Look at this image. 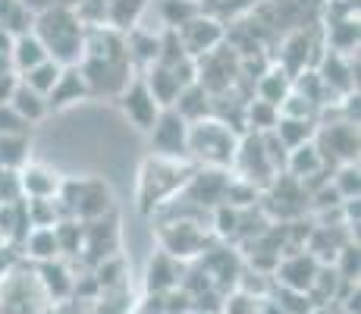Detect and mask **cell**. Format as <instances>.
<instances>
[{
  "mask_svg": "<svg viewBox=\"0 0 361 314\" xmlns=\"http://www.w3.org/2000/svg\"><path fill=\"white\" fill-rule=\"evenodd\" d=\"M32 32L38 35V41L44 44L47 57L57 60L60 66H75L85 54V29H82V19L75 10L69 6H47L44 13L32 19Z\"/></svg>",
  "mask_w": 361,
  "mask_h": 314,
  "instance_id": "6da1fadb",
  "label": "cell"
},
{
  "mask_svg": "<svg viewBox=\"0 0 361 314\" xmlns=\"http://www.w3.org/2000/svg\"><path fill=\"white\" fill-rule=\"evenodd\" d=\"M192 170H195V167H192L189 160L151 155L142 164V170H138V192H135L138 211L151 214V211H157V207H164L166 201H173L183 192V186L189 183Z\"/></svg>",
  "mask_w": 361,
  "mask_h": 314,
  "instance_id": "7a4b0ae2",
  "label": "cell"
},
{
  "mask_svg": "<svg viewBox=\"0 0 361 314\" xmlns=\"http://www.w3.org/2000/svg\"><path fill=\"white\" fill-rule=\"evenodd\" d=\"M235 148H239V132L220 116L207 114L189 123V160H198L201 167H214V170H226L233 167Z\"/></svg>",
  "mask_w": 361,
  "mask_h": 314,
  "instance_id": "3957f363",
  "label": "cell"
},
{
  "mask_svg": "<svg viewBox=\"0 0 361 314\" xmlns=\"http://www.w3.org/2000/svg\"><path fill=\"white\" fill-rule=\"evenodd\" d=\"M233 167H235V173H239V179L252 183L255 188H258V186H270L276 176H280L276 164L267 155V145H264L261 132L239 135V148H235Z\"/></svg>",
  "mask_w": 361,
  "mask_h": 314,
  "instance_id": "277c9868",
  "label": "cell"
},
{
  "mask_svg": "<svg viewBox=\"0 0 361 314\" xmlns=\"http://www.w3.org/2000/svg\"><path fill=\"white\" fill-rule=\"evenodd\" d=\"M314 145L321 151L324 164H355L358 160V123L336 120V123H317L314 129Z\"/></svg>",
  "mask_w": 361,
  "mask_h": 314,
  "instance_id": "5b68a950",
  "label": "cell"
},
{
  "mask_svg": "<svg viewBox=\"0 0 361 314\" xmlns=\"http://www.w3.org/2000/svg\"><path fill=\"white\" fill-rule=\"evenodd\" d=\"M148 142L157 157L189 160V120H183L173 107H164L148 129Z\"/></svg>",
  "mask_w": 361,
  "mask_h": 314,
  "instance_id": "8992f818",
  "label": "cell"
},
{
  "mask_svg": "<svg viewBox=\"0 0 361 314\" xmlns=\"http://www.w3.org/2000/svg\"><path fill=\"white\" fill-rule=\"evenodd\" d=\"M157 239H161V251H166L176 261H189V258H198L207 251V236L204 227L195 220H170L157 227Z\"/></svg>",
  "mask_w": 361,
  "mask_h": 314,
  "instance_id": "52a82bcc",
  "label": "cell"
},
{
  "mask_svg": "<svg viewBox=\"0 0 361 314\" xmlns=\"http://www.w3.org/2000/svg\"><path fill=\"white\" fill-rule=\"evenodd\" d=\"M116 97H120V107H123V114H126V120L142 132H148L151 126H154L157 114L164 110V104L157 101L154 92L148 88V82H145V76H132L126 82V88Z\"/></svg>",
  "mask_w": 361,
  "mask_h": 314,
  "instance_id": "ba28073f",
  "label": "cell"
},
{
  "mask_svg": "<svg viewBox=\"0 0 361 314\" xmlns=\"http://www.w3.org/2000/svg\"><path fill=\"white\" fill-rule=\"evenodd\" d=\"M176 38L179 44H183V51L189 54L192 60L204 57V54H211L214 47L224 44V23L214 16H207V13H198L195 19H189L185 25H179L176 29Z\"/></svg>",
  "mask_w": 361,
  "mask_h": 314,
  "instance_id": "9c48e42d",
  "label": "cell"
},
{
  "mask_svg": "<svg viewBox=\"0 0 361 314\" xmlns=\"http://www.w3.org/2000/svg\"><path fill=\"white\" fill-rule=\"evenodd\" d=\"M317 270H321V261H317L311 251H295V255L283 258V264H276V280H280V286H286V289H295V292L308 296Z\"/></svg>",
  "mask_w": 361,
  "mask_h": 314,
  "instance_id": "30bf717a",
  "label": "cell"
},
{
  "mask_svg": "<svg viewBox=\"0 0 361 314\" xmlns=\"http://www.w3.org/2000/svg\"><path fill=\"white\" fill-rule=\"evenodd\" d=\"M88 95V85H85V76H82L79 63L75 66H63V73H60V79L54 82V88L47 92V110H66L73 107V104L85 101Z\"/></svg>",
  "mask_w": 361,
  "mask_h": 314,
  "instance_id": "8fae6325",
  "label": "cell"
},
{
  "mask_svg": "<svg viewBox=\"0 0 361 314\" xmlns=\"http://www.w3.org/2000/svg\"><path fill=\"white\" fill-rule=\"evenodd\" d=\"M32 274H6V280L0 283V314H38L41 308H35V305H25V298H29V286L38 280H29ZM35 302H44V298H35Z\"/></svg>",
  "mask_w": 361,
  "mask_h": 314,
  "instance_id": "7c38bea8",
  "label": "cell"
},
{
  "mask_svg": "<svg viewBox=\"0 0 361 314\" xmlns=\"http://www.w3.org/2000/svg\"><path fill=\"white\" fill-rule=\"evenodd\" d=\"M283 170H286L289 176H295L298 183H308L311 176H321V173H327L330 167L324 164L321 151H317L314 138H311V142H302V145H295V148L286 151V164H283Z\"/></svg>",
  "mask_w": 361,
  "mask_h": 314,
  "instance_id": "4fadbf2b",
  "label": "cell"
},
{
  "mask_svg": "<svg viewBox=\"0 0 361 314\" xmlns=\"http://www.w3.org/2000/svg\"><path fill=\"white\" fill-rule=\"evenodd\" d=\"M16 183L25 198H54L60 192V186H63V179L41 164H25L16 173Z\"/></svg>",
  "mask_w": 361,
  "mask_h": 314,
  "instance_id": "5bb4252c",
  "label": "cell"
},
{
  "mask_svg": "<svg viewBox=\"0 0 361 314\" xmlns=\"http://www.w3.org/2000/svg\"><path fill=\"white\" fill-rule=\"evenodd\" d=\"M183 280V267L176 258H170L166 251H157L148 261V292L151 296H166L173 292Z\"/></svg>",
  "mask_w": 361,
  "mask_h": 314,
  "instance_id": "9a60e30c",
  "label": "cell"
},
{
  "mask_svg": "<svg viewBox=\"0 0 361 314\" xmlns=\"http://www.w3.org/2000/svg\"><path fill=\"white\" fill-rule=\"evenodd\" d=\"M35 277H38L41 289H44L47 298H54V302H66L69 296L75 292V280L69 277V270L63 267L60 261H44L35 267Z\"/></svg>",
  "mask_w": 361,
  "mask_h": 314,
  "instance_id": "2e32d148",
  "label": "cell"
},
{
  "mask_svg": "<svg viewBox=\"0 0 361 314\" xmlns=\"http://www.w3.org/2000/svg\"><path fill=\"white\" fill-rule=\"evenodd\" d=\"M289 92H293V76H289L280 63H270L258 79H255V95H258L261 101L274 104V107H280V101Z\"/></svg>",
  "mask_w": 361,
  "mask_h": 314,
  "instance_id": "e0dca14e",
  "label": "cell"
},
{
  "mask_svg": "<svg viewBox=\"0 0 361 314\" xmlns=\"http://www.w3.org/2000/svg\"><path fill=\"white\" fill-rule=\"evenodd\" d=\"M10 104L13 110H16L19 116H23L29 126H35V123H41L44 120L51 110H47V97L44 95H38L35 88H29V85H23V82L16 79V88H13V95H10Z\"/></svg>",
  "mask_w": 361,
  "mask_h": 314,
  "instance_id": "ac0fdd59",
  "label": "cell"
},
{
  "mask_svg": "<svg viewBox=\"0 0 361 314\" xmlns=\"http://www.w3.org/2000/svg\"><path fill=\"white\" fill-rule=\"evenodd\" d=\"M41 60H47V51H44V44L38 41V35H35V32H23V35H16V38H13L10 63H13V69H16V73H25V69L38 66Z\"/></svg>",
  "mask_w": 361,
  "mask_h": 314,
  "instance_id": "d6986e66",
  "label": "cell"
},
{
  "mask_svg": "<svg viewBox=\"0 0 361 314\" xmlns=\"http://www.w3.org/2000/svg\"><path fill=\"white\" fill-rule=\"evenodd\" d=\"M23 246H25V255H29L35 264L57 261L60 258V246H57V233H54V227H32L29 236L23 239Z\"/></svg>",
  "mask_w": 361,
  "mask_h": 314,
  "instance_id": "ffe728a7",
  "label": "cell"
},
{
  "mask_svg": "<svg viewBox=\"0 0 361 314\" xmlns=\"http://www.w3.org/2000/svg\"><path fill=\"white\" fill-rule=\"evenodd\" d=\"M207 101H211V95H207L204 88L198 85V82H189V85H185L183 92L176 95V101H173L170 107L176 110L183 120L192 123V120H201V116L211 114V104H207Z\"/></svg>",
  "mask_w": 361,
  "mask_h": 314,
  "instance_id": "44dd1931",
  "label": "cell"
},
{
  "mask_svg": "<svg viewBox=\"0 0 361 314\" xmlns=\"http://www.w3.org/2000/svg\"><path fill=\"white\" fill-rule=\"evenodd\" d=\"M32 142L29 135H0V170L4 173H19L29 164Z\"/></svg>",
  "mask_w": 361,
  "mask_h": 314,
  "instance_id": "7402d4cb",
  "label": "cell"
},
{
  "mask_svg": "<svg viewBox=\"0 0 361 314\" xmlns=\"http://www.w3.org/2000/svg\"><path fill=\"white\" fill-rule=\"evenodd\" d=\"M314 129H317V120H295V116H280L274 126L276 138L286 145V151L295 148V145H302V142H311V138H314Z\"/></svg>",
  "mask_w": 361,
  "mask_h": 314,
  "instance_id": "603a6c76",
  "label": "cell"
},
{
  "mask_svg": "<svg viewBox=\"0 0 361 314\" xmlns=\"http://www.w3.org/2000/svg\"><path fill=\"white\" fill-rule=\"evenodd\" d=\"M60 73H63V66H60L57 60H41L38 66H32V69H25V73H19V82L23 85H29V88H35L38 95H44L47 97V92L54 88V82L60 79Z\"/></svg>",
  "mask_w": 361,
  "mask_h": 314,
  "instance_id": "cb8c5ba5",
  "label": "cell"
},
{
  "mask_svg": "<svg viewBox=\"0 0 361 314\" xmlns=\"http://www.w3.org/2000/svg\"><path fill=\"white\" fill-rule=\"evenodd\" d=\"M32 13L23 6V0H0V29L10 32L13 38L23 32H32Z\"/></svg>",
  "mask_w": 361,
  "mask_h": 314,
  "instance_id": "d4e9b609",
  "label": "cell"
},
{
  "mask_svg": "<svg viewBox=\"0 0 361 314\" xmlns=\"http://www.w3.org/2000/svg\"><path fill=\"white\" fill-rule=\"evenodd\" d=\"M142 10H145V0H110L107 23L120 32H126V29L132 32L138 23V16H142Z\"/></svg>",
  "mask_w": 361,
  "mask_h": 314,
  "instance_id": "484cf974",
  "label": "cell"
},
{
  "mask_svg": "<svg viewBox=\"0 0 361 314\" xmlns=\"http://www.w3.org/2000/svg\"><path fill=\"white\" fill-rule=\"evenodd\" d=\"M280 120V110L274 107V104L261 101V97H255V101H248L245 107V126L248 132H270Z\"/></svg>",
  "mask_w": 361,
  "mask_h": 314,
  "instance_id": "4316f807",
  "label": "cell"
},
{
  "mask_svg": "<svg viewBox=\"0 0 361 314\" xmlns=\"http://www.w3.org/2000/svg\"><path fill=\"white\" fill-rule=\"evenodd\" d=\"M198 0H161V16L166 23V29L176 32L179 25H185L189 19L198 16Z\"/></svg>",
  "mask_w": 361,
  "mask_h": 314,
  "instance_id": "83f0119b",
  "label": "cell"
},
{
  "mask_svg": "<svg viewBox=\"0 0 361 314\" xmlns=\"http://www.w3.org/2000/svg\"><path fill=\"white\" fill-rule=\"evenodd\" d=\"M255 4H258V0H198V10L224 23L226 16L233 19V16H242V13H248Z\"/></svg>",
  "mask_w": 361,
  "mask_h": 314,
  "instance_id": "f1b7e54d",
  "label": "cell"
},
{
  "mask_svg": "<svg viewBox=\"0 0 361 314\" xmlns=\"http://www.w3.org/2000/svg\"><path fill=\"white\" fill-rule=\"evenodd\" d=\"M330 183L333 188L339 192V198H358V186H361V179H358V160L355 164H339L336 167V173L330 176Z\"/></svg>",
  "mask_w": 361,
  "mask_h": 314,
  "instance_id": "f546056e",
  "label": "cell"
},
{
  "mask_svg": "<svg viewBox=\"0 0 361 314\" xmlns=\"http://www.w3.org/2000/svg\"><path fill=\"white\" fill-rule=\"evenodd\" d=\"M32 126L10 107V104H0V135H29Z\"/></svg>",
  "mask_w": 361,
  "mask_h": 314,
  "instance_id": "4dcf8cb0",
  "label": "cell"
},
{
  "mask_svg": "<svg viewBox=\"0 0 361 314\" xmlns=\"http://www.w3.org/2000/svg\"><path fill=\"white\" fill-rule=\"evenodd\" d=\"M255 302H258V298L245 296V292H235L233 298H226L224 314H258V308H255Z\"/></svg>",
  "mask_w": 361,
  "mask_h": 314,
  "instance_id": "1f68e13d",
  "label": "cell"
},
{
  "mask_svg": "<svg viewBox=\"0 0 361 314\" xmlns=\"http://www.w3.org/2000/svg\"><path fill=\"white\" fill-rule=\"evenodd\" d=\"M308 314H333L327 305H314V308H308Z\"/></svg>",
  "mask_w": 361,
  "mask_h": 314,
  "instance_id": "d6a6232c",
  "label": "cell"
},
{
  "mask_svg": "<svg viewBox=\"0 0 361 314\" xmlns=\"http://www.w3.org/2000/svg\"><path fill=\"white\" fill-rule=\"evenodd\" d=\"M333 314H349V311H343V308H339V311H333Z\"/></svg>",
  "mask_w": 361,
  "mask_h": 314,
  "instance_id": "836d02e7",
  "label": "cell"
},
{
  "mask_svg": "<svg viewBox=\"0 0 361 314\" xmlns=\"http://www.w3.org/2000/svg\"><path fill=\"white\" fill-rule=\"evenodd\" d=\"M195 314H211V311H195Z\"/></svg>",
  "mask_w": 361,
  "mask_h": 314,
  "instance_id": "e575fe53",
  "label": "cell"
}]
</instances>
